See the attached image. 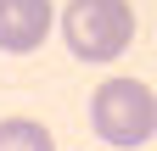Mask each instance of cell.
Returning <instances> with one entry per match:
<instances>
[{
    "label": "cell",
    "mask_w": 157,
    "mask_h": 151,
    "mask_svg": "<svg viewBox=\"0 0 157 151\" xmlns=\"http://www.w3.org/2000/svg\"><path fill=\"white\" fill-rule=\"evenodd\" d=\"M62 39L78 62H118L135 39V6L129 0H67Z\"/></svg>",
    "instance_id": "cell-2"
},
{
    "label": "cell",
    "mask_w": 157,
    "mask_h": 151,
    "mask_svg": "<svg viewBox=\"0 0 157 151\" xmlns=\"http://www.w3.org/2000/svg\"><path fill=\"white\" fill-rule=\"evenodd\" d=\"M51 23H56L51 0H0V50H11V56L39 50Z\"/></svg>",
    "instance_id": "cell-3"
},
{
    "label": "cell",
    "mask_w": 157,
    "mask_h": 151,
    "mask_svg": "<svg viewBox=\"0 0 157 151\" xmlns=\"http://www.w3.org/2000/svg\"><path fill=\"white\" fill-rule=\"evenodd\" d=\"M112 151H118V145H112Z\"/></svg>",
    "instance_id": "cell-5"
},
{
    "label": "cell",
    "mask_w": 157,
    "mask_h": 151,
    "mask_svg": "<svg viewBox=\"0 0 157 151\" xmlns=\"http://www.w3.org/2000/svg\"><path fill=\"white\" fill-rule=\"evenodd\" d=\"M90 129L118 151H135L157 134V95L140 79H107L90 95Z\"/></svg>",
    "instance_id": "cell-1"
},
{
    "label": "cell",
    "mask_w": 157,
    "mask_h": 151,
    "mask_svg": "<svg viewBox=\"0 0 157 151\" xmlns=\"http://www.w3.org/2000/svg\"><path fill=\"white\" fill-rule=\"evenodd\" d=\"M0 151H56V140L34 118H6L0 123Z\"/></svg>",
    "instance_id": "cell-4"
}]
</instances>
